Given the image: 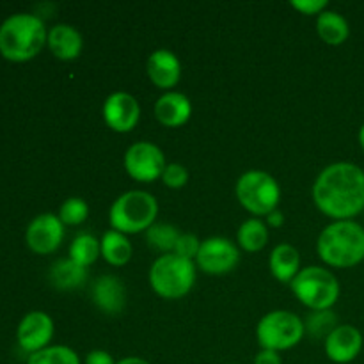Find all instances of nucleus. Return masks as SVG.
I'll list each match as a JSON object with an SVG mask.
<instances>
[{"label": "nucleus", "mask_w": 364, "mask_h": 364, "mask_svg": "<svg viewBox=\"0 0 364 364\" xmlns=\"http://www.w3.org/2000/svg\"><path fill=\"white\" fill-rule=\"evenodd\" d=\"M124 169L135 181L149 183L162 178L166 169V155L153 142H135L124 153Z\"/></svg>", "instance_id": "1a4fd4ad"}, {"label": "nucleus", "mask_w": 364, "mask_h": 364, "mask_svg": "<svg viewBox=\"0 0 364 364\" xmlns=\"http://www.w3.org/2000/svg\"><path fill=\"white\" fill-rule=\"evenodd\" d=\"M192 116V103L183 92L167 91L155 103V117L167 128L183 127Z\"/></svg>", "instance_id": "f3484780"}, {"label": "nucleus", "mask_w": 364, "mask_h": 364, "mask_svg": "<svg viewBox=\"0 0 364 364\" xmlns=\"http://www.w3.org/2000/svg\"><path fill=\"white\" fill-rule=\"evenodd\" d=\"M85 364H116L107 350H91L85 355Z\"/></svg>", "instance_id": "2f4dec72"}, {"label": "nucleus", "mask_w": 364, "mask_h": 364, "mask_svg": "<svg viewBox=\"0 0 364 364\" xmlns=\"http://www.w3.org/2000/svg\"><path fill=\"white\" fill-rule=\"evenodd\" d=\"M53 331H55L53 320L46 313L32 311L25 315L20 326H18V345L21 347V350L28 352V354H36V352L50 347Z\"/></svg>", "instance_id": "ddd939ff"}, {"label": "nucleus", "mask_w": 364, "mask_h": 364, "mask_svg": "<svg viewBox=\"0 0 364 364\" xmlns=\"http://www.w3.org/2000/svg\"><path fill=\"white\" fill-rule=\"evenodd\" d=\"M100 249H102V258L112 267L127 265L134 255V249H132L127 235L116 230H109L103 235L102 240H100Z\"/></svg>", "instance_id": "4be33fe9"}, {"label": "nucleus", "mask_w": 364, "mask_h": 364, "mask_svg": "<svg viewBox=\"0 0 364 364\" xmlns=\"http://www.w3.org/2000/svg\"><path fill=\"white\" fill-rule=\"evenodd\" d=\"M148 77L159 89H173L181 78V63L171 50H155L148 59Z\"/></svg>", "instance_id": "dca6fc26"}, {"label": "nucleus", "mask_w": 364, "mask_h": 364, "mask_svg": "<svg viewBox=\"0 0 364 364\" xmlns=\"http://www.w3.org/2000/svg\"><path fill=\"white\" fill-rule=\"evenodd\" d=\"M199 249H201V240H199L196 235L181 233L180 238H178L176 247H174V255H178V256H181V258L194 262V259L198 258Z\"/></svg>", "instance_id": "c756f323"}, {"label": "nucleus", "mask_w": 364, "mask_h": 364, "mask_svg": "<svg viewBox=\"0 0 364 364\" xmlns=\"http://www.w3.org/2000/svg\"><path fill=\"white\" fill-rule=\"evenodd\" d=\"M180 235L181 233L178 231V228L173 226V224L155 223L146 231V242L155 251L169 255V252H174V247H176Z\"/></svg>", "instance_id": "393cba45"}, {"label": "nucleus", "mask_w": 364, "mask_h": 364, "mask_svg": "<svg viewBox=\"0 0 364 364\" xmlns=\"http://www.w3.org/2000/svg\"><path fill=\"white\" fill-rule=\"evenodd\" d=\"M159 215L155 196L146 191H128L112 203L109 223L112 230L123 235H137L148 231Z\"/></svg>", "instance_id": "20e7f679"}, {"label": "nucleus", "mask_w": 364, "mask_h": 364, "mask_svg": "<svg viewBox=\"0 0 364 364\" xmlns=\"http://www.w3.org/2000/svg\"><path fill=\"white\" fill-rule=\"evenodd\" d=\"M283 223H284V215L279 212V210H276V212L267 215V224H269L270 228H281L283 226Z\"/></svg>", "instance_id": "72a5a7b5"}, {"label": "nucleus", "mask_w": 364, "mask_h": 364, "mask_svg": "<svg viewBox=\"0 0 364 364\" xmlns=\"http://www.w3.org/2000/svg\"><path fill=\"white\" fill-rule=\"evenodd\" d=\"M338 326H340L338 316L334 315L333 309H320L309 313L304 322V331L315 340H326Z\"/></svg>", "instance_id": "a878e982"}, {"label": "nucleus", "mask_w": 364, "mask_h": 364, "mask_svg": "<svg viewBox=\"0 0 364 364\" xmlns=\"http://www.w3.org/2000/svg\"><path fill=\"white\" fill-rule=\"evenodd\" d=\"M46 39L45 23L36 14H13L0 25V53L13 63L34 59L46 45Z\"/></svg>", "instance_id": "7ed1b4c3"}, {"label": "nucleus", "mask_w": 364, "mask_h": 364, "mask_svg": "<svg viewBox=\"0 0 364 364\" xmlns=\"http://www.w3.org/2000/svg\"><path fill=\"white\" fill-rule=\"evenodd\" d=\"M27 364H80V358L73 348L53 345L28 355Z\"/></svg>", "instance_id": "bb28decb"}, {"label": "nucleus", "mask_w": 364, "mask_h": 364, "mask_svg": "<svg viewBox=\"0 0 364 364\" xmlns=\"http://www.w3.org/2000/svg\"><path fill=\"white\" fill-rule=\"evenodd\" d=\"M363 343V334L358 327L341 323L326 338L323 347H326V355L331 361L348 364L358 359V355L361 354Z\"/></svg>", "instance_id": "4468645a"}, {"label": "nucleus", "mask_w": 364, "mask_h": 364, "mask_svg": "<svg viewBox=\"0 0 364 364\" xmlns=\"http://www.w3.org/2000/svg\"><path fill=\"white\" fill-rule=\"evenodd\" d=\"M98 256H102L98 238L92 237L91 233H80L73 238L70 245V259H73L75 263L87 269L98 259Z\"/></svg>", "instance_id": "b1692460"}, {"label": "nucleus", "mask_w": 364, "mask_h": 364, "mask_svg": "<svg viewBox=\"0 0 364 364\" xmlns=\"http://www.w3.org/2000/svg\"><path fill=\"white\" fill-rule=\"evenodd\" d=\"M255 364H283V359H281L279 352L265 350V348H262V350L256 354Z\"/></svg>", "instance_id": "473e14b6"}, {"label": "nucleus", "mask_w": 364, "mask_h": 364, "mask_svg": "<svg viewBox=\"0 0 364 364\" xmlns=\"http://www.w3.org/2000/svg\"><path fill=\"white\" fill-rule=\"evenodd\" d=\"M295 297L311 311L331 309L340 299V281L323 267H306L290 283Z\"/></svg>", "instance_id": "423d86ee"}, {"label": "nucleus", "mask_w": 364, "mask_h": 364, "mask_svg": "<svg viewBox=\"0 0 364 364\" xmlns=\"http://www.w3.org/2000/svg\"><path fill=\"white\" fill-rule=\"evenodd\" d=\"M316 251L334 269L359 265L364 262V228L355 220H334L320 233Z\"/></svg>", "instance_id": "f03ea898"}, {"label": "nucleus", "mask_w": 364, "mask_h": 364, "mask_svg": "<svg viewBox=\"0 0 364 364\" xmlns=\"http://www.w3.org/2000/svg\"><path fill=\"white\" fill-rule=\"evenodd\" d=\"M48 279L52 283L53 288L60 291H71L78 290L80 287H84L85 281H87V269L78 263H75L73 259H57L52 267H50Z\"/></svg>", "instance_id": "aec40b11"}, {"label": "nucleus", "mask_w": 364, "mask_h": 364, "mask_svg": "<svg viewBox=\"0 0 364 364\" xmlns=\"http://www.w3.org/2000/svg\"><path fill=\"white\" fill-rule=\"evenodd\" d=\"M358 139H359V146H361L363 151H364V123H363V127L359 128V135H358Z\"/></svg>", "instance_id": "c9c22d12"}, {"label": "nucleus", "mask_w": 364, "mask_h": 364, "mask_svg": "<svg viewBox=\"0 0 364 364\" xmlns=\"http://www.w3.org/2000/svg\"><path fill=\"white\" fill-rule=\"evenodd\" d=\"M116 364H149L146 359H141V358H124L121 359V361H117Z\"/></svg>", "instance_id": "f704fd0d"}, {"label": "nucleus", "mask_w": 364, "mask_h": 364, "mask_svg": "<svg viewBox=\"0 0 364 364\" xmlns=\"http://www.w3.org/2000/svg\"><path fill=\"white\" fill-rule=\"evenodd\" d=\"M103 119L110 130L117 134H128L141 119V105L130 92L117 91L107 96L103 103Z\"/></svg>", "instance_id": "9b49d317"}, {"label": "nucleus", "mask_w": 364, "mask_h": 364, "mask_svg": "<svg viewBox=\"0 0 364 364\" xmlns=\"http://www.w3.org/2000/svg\"><path fill=\"white\" fill-rule=\"evenodd\" d=\"M46 45L59 60H75L84 48V38L78 28L68 23H59L48 31Z\"/></svg>", "instance_id": "a211bd4d"}, {"label": "nucleus", "mask_w": 364, "mask_h": 364, "mask_svg": "<svg viewBox=\"0 0 364 364\" xmlns=\"http://www.w3.org/2000/svg\"><path fill=\"white\" fill-rule=\"evenodd\" d=\"M92 302L105 315H119L127 306V290L117 276H102L91 290Z\"/></svg>", "instance_id": "2eb2a0df"}, {"label": "nucleus", "mask_w": 364, "mask_h": 364, "mask_svg": "<svg viewBox=\"0 0 364 364\" xmlns=\"http://www.w3.org/2000/svg\"><path fill=\"white\" fill-rule=\"evenodd\" d=\"M230 364H235V363H230Z\"/></svg>", "instance_id": "e433bc0d"}, {"label": "nucleus", "mask_w": 364, "mask_h": 364, "mask_svg": "<svg viewBox=\"0 0 364 364\" xmlns=\"http://www.w3.org/2000/svg\"><path fill=\"white\" fill-rule=\"evenodd\" d=\"M313 201L329 219L354 220L364 212V171L350 162L331 164L313 183Z\"/></svg>", "instance_id": "f257e3e1"}, {"label": "nucleus", "mask_w": 364, "mask_h": 364, "mask_svg": "<svg viewBox=\"0 0 364 364\" xmlns=\"http://www.w3.org/2000/svg\"><path fill=\"white\" fill-rule=\"evenodd\" d=\"M304 322L295 313L276 309L263 316L256 327L259 347L265 350H290L304 338Z\"/></svg>", "instance_id": "6e6552de"}, {"label": "nucleus", "mask_w": 364, "mask_h": 364, "mask_svg": "<svg viewBox=\"0 0 364 364\" xmlns=\"http://www.w3.org/2000/svg\"><path fill=\"white\" fill-rule=\"evenodd\" d=\"M64 226H80L89 217V206L82 198H70L60 205L59 215Z\"/></svg>", "instance_id": "cd10ccee"}, {"label": "nucleus", "mask_w": 364, "mask_h": 364, "mask_svg": "<svg viewBox=\"0 0 364 364\" xmlns=\"http://www.w3.org/2000/svg\"><path fill=\"white\" fill-rule=\"evenodd\" d=\"M240 262V251L235 242L224 237H212L201 242V249L198 252L199 269L208 276H224L237 269Z\"/></svg>", "instance_id": "9d476101"}, {"label": "nucleus", "mask_w": 364, "mask_h": 364, "mask_svg": "<svg viewBox=\"0 0 364 364\" xmlns=\"http://www.w3.org/2000/svg\"><path fill=\"white\" fill-rule=\"evenodd\" d=\"M269 242V228L263 220L252 219L245 220L240 228H238L237 233V245L240 249L247 252H258L262 251L263 247Z\"/></svg>", "instance_id": "5701e85b"}, {"label": "nucleus", "mask_w": 364, "mask_h": 364, "mask_svg": "<svg viewBox=\"0 0 364 364\" xmlns=\"http://www.w3.org/2000/svg\"><path fill=\"white\" fill-rule=\"evenodd\" d=\"M269 267L279 283H291L301 272V255L291 244H279L270 252Z\"/></svg>", "instance_id": "6ab92c4d"}, {"label": "nucleus", "mask_w": 364, "mask_h": 364, "mask_svg": "<svg viewBox=\"0 0 364 364\" xmlns=\"http://www.w3.org/2000/svg\"><path fill=\"white\" fill-rule=\"evenodd\" d=\"M238 203L256 217L276 212L281 201V187L276 178L259 169L245 171L235 187Z\"/></svg>", "instance_id": "0eeeda50"}, {"label": "nucleus", "mask_w": 364, "mask_h": 364, "mask_svg": "<svg viewBox=\"0 0 364 364\" xmlns=\"http://www.w3.org/2000/svg\"><path fill=\"white\" fill-rule=\"evenodd\" d=\"M25 240L36 255H52L64 240V224L53 213H41L28 224Z\"/></svg>", "instance_id": "f8f14e48"}, {"label": "nucleus", "mask_w": 364, "mask_h": 364, "mask_svg": "<svg viewBox=\"0 0 364 364\" xmlns=\"http://www.w3.org/2000/svg\"><path fill=\"white\" fill-rule=\"evenodd\" d=\"M316 32L323 43L331 46H340L350 36V25L345 20L343 14L326 9L316 16Z\"/></svg>", "instance_id": "412c9836"}, {"label": "nucleus", "mask_w": 364, "mask_h": 364, "mask_svg": "<svg viewBox=\"0 0 364 364\" xmlns=\"http://www.w3.org/2000/svg\"><path fill=\"white\" fill-rule=\"evenodd\" d=\"M162 181L167 188H183L188 183V171L181 164H167L162 173Z\"/></svg>", "instance_id": "c85d7f7f"}, {"label": "nucleus", "mask_w": 364, "mask_h": 364, "mask_svg": "<svg viewBox=\"0 0 364 364\" xmlns=\"http://www.w3.org/2000/svg\"><path fill=\"white\" fill-rule=\"evenodd\" d=\"M291 7L297 9L299 13L311 16V14H322L327 9V0H294Z\"/></svg>", "instance_id": "7c9ffc66"}, {"label": "nucleus", "mask_w": 364, "mask_h": 364, "mask_svg": "<svg viewBox=\"0 0 364 364\" xmlns=\"http://www.w3.org/2000/svg\"><path fill=\"white\" fill-rule=\"evenodd\" d=\"M196 283V263L169 252L153 262L149 269V287L159 297L176 301L185 297Z\"/></svg>", "instance_id": "39448f33"}]
</instances>
